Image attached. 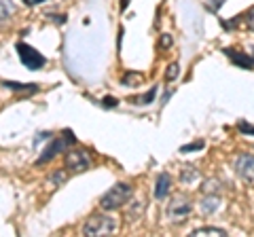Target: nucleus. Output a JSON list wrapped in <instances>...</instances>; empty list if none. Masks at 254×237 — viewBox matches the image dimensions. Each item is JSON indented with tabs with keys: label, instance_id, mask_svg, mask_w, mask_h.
Listing matches in <instances>:
<instances>
[{
	"label": "nucleus",
	"instance_id": "1",
	"mask_svg": "<svg viewBox=\"0 0 254 237\" xmlns=\"http://www.w3.org/2000/svg\"><path fill=\"white\" fill-rule=\"evenodd\" d=\"M131 193H133V188L129 182H117L115 186H110L108 191L102 195V199H100V208L102 210H119V208H123L125 203H129L131 199Z\"/></svg>",
	"mask_w": 254,
	"mask_h": 237
},
{
	"label": "nucleus",
	"instance_id": "2",
	"mask_svg": "<svg viewBox=\"0 0 254 237\" xmlns=\"http://www.w3.org/2000/svg\"><path fill=\"white\" fill-rule=\"evenodd\" d=\"M117 229V220L110 214H93L83 227V235L87 237H104L115 233Z\"/></svg>",
	"mask_w": 254,
	"mask_h": 237
},
{
	"label": "nucleus",
	"instance_id": "3",
	"mask_svg": "<svg viewBox=\"0 0 254 237\" xmlns=\"http://www.w3.org/2000/svg\"><path fill=\"white\" fill-rule=\"evenodd\" d=\"M190 210H193V205H190L189 197L185 195H174L170 203H168V218L172 220V223H185V220L189 218Z\"/></svg>",
	"mask_w": 254,
	"mask_h": 237
},
{
	"label": "nucleus",
	"instance_id": "4",
	"mask_svg": "<svg viewBox=\"0 0 254 237\" xmlns=\"http://www.w3.org/2000/svg\"><path fill=\"white\" fill-rule=\"evenodd\" d=\"M64 165L74 172H85V170H89V165H91V157L85 148H70L66 157H64Z\"/></svg>",
	"mask_w": 254,
	"mask_h": 237
},
{
	"label": "nucleus",
	"instance_id": "5",
	"mask_svg": "<svg viewBox=\"0 0 254 237\" xmlns=\"http://www.w3.org/2000/svg\"><path fill=\"white\" fill-rule=\"evenodd\" d=\"M17 53H19V59L23 61V66H28L30 70H38L47 64L45 55L38 53L34 47H30L26 43H17Z\"/></svg>",
	"mask_w": 254,
	"mask_h": 237
},
{
	"label": "nucleus",
	"instance_id": "6",
	"mask_svg": "<svg viewBox=\"0 0 254 237\" xmlns=\"http://www.w3.org/2000/svg\"><path fill=\"white\" fill-rule=\"evenodd\" d=\"M233 168H235L237 176H240L242 180H246V182L254 184V155H250V153L237 155V159H235V163H233Z\"/></svg>",
	"mask_w": 254,
	"mask_h": 237
},
{
	"label": "nucleus",
	"instance_id": "7",
	"mask_svg": "<svg viewBox=\"0 0 254 237\" xmlns=\"http://www.w3.org/2000/svg\"><path fill=\"white\" fill-rule=\"evenodd\" d=\"M68 142H72V136H70V131L64 133V138H58V140H53V144L47 146V151L41 155V159L36 161V165H41V163H47V161H51L55 155H58L62 148H66Z\"/></svg>",
	"mask_w": 254,
	"mask_h": 237
},
{
	"label": "nucleus",
	"instance_id": "8",
	"mask_svg": "<svg viewBox=\"0 0 254 237\" xmlns=\"http://www.w3.org/2000/svg\"><path fill=\"white\" fill-rule=\"evenodd\" d=\"M225 53L229 55V59H231L235 66H240V68H252L254 66V58L250 53H244L240 49H227Z\"/></svg>",
	"mask_w": 254,
	"mask_h": 237
},
{
	"label": "nucleus",
	"instance_id": "9",
	"mask_svg": "<svg viewBox=\"0 0 254 237\" xmlns=\"http://www.w3.org/2000/svg\"><path fill=\"white\" fill-rule=\"evenodd\" d=\"M170 186H172L170 174H161V176L157 178V184H155V197L157 199H165L168 193H170Z\"/></svg>",
	"mask_w": 254,
	"mask_h": 237
},
{
	"label": "nucleus",
	"instance_id": "10",
	"mask_svg": "<svg viewBox=\"0 0 254 237\" xmlns=\"http://www.w3.org/2000/svg\"><path fill=\"white\" fill-rule=\"evenodd\" d=\"M218 205H220V199H218V195L214 193V195H205V199L201 201V212L203 214H212V212H216L218 210Z\"/></svg>",
	"mask_w": 254,
	"mask_h": 237
},
{
	"label": "nucleus",
	"instance_id": "11",
	"mask_svg": "<svg viewBox=\"0 0 254 237\" xmlns=\"http://www.w3.org/2000/svg\"><path fill=\"white\" fill-rule=\"evenodd\" d=\"M190 235H197V237L216 235V237H222V235H227V231H225V229H218V227H201V229H195Z\"/></svg>",
	"mask_w": 254,
	"mask_h": 237
},
{
	"label": "nucleus",
	"instance_id": "12",
	"mask_svg": "<svg viewBox=\"0 0 254 237\" xmlns=\"http://www.w3.org/2000/svg\"><path fill=\"white\" fill-rule=\"evenodd\" d=\"M13 13H15V6H13L11 0H0V21L9 19Z\"/></svg>",
	"mask_w": 254,
	"mask_h": 237
},
{
	"label": "nucleus",
	"instance_id": "13",
	"mask_svg": "<svg viewBox=\"0 0 254 237\" xmlns=\"http://www.w3.org/2000/svg\"><path fill=\"white\" fill-rule=\"evenodd\" d=\"M155 93H157V89L153 87V89H150L146 96H142V98H133V102H138V104H150V102H153V98H155Z\"/></svg>",
	"mask_w": 254,
	"mask_h": 237
},
{
	"label": "nucleus",
	"instance_id": "14",
	"mask_svg": "<svg viewBox=\"0 0 254 237\" xmlns=\"http://www.w3.org/2000/svg\"><path fill=\"white\" fill-rule=\"evenodd\" d=\"M66 178H68V174H66V172H55L53 176L49 178V182H51V184H53V182H55V184H62Z\"/></svg>",
	"mask_w": 254,
	"mask_h": 237
},
{
	"label": "nucleus",
	"instance_id": "15",
	"mask_svg": "<svg viewBox=\"0 0 254 237\" xmlns=\"http://www.w3.org/2000/svg\"><path fill=\"white\" fill-rule=\"evenodd\" d=\"M237 129L244 131V133H248V136H254V125L246 123V121H240V123H237Z\"/></svg>",
	"mask_w": 254,
	"mask_h": 237
},
{
	"label": "nucleus",
	"instance_id": "16",
	"mask_svg": "<svg viewBox=\"0 0 254 237\" xmlns=\"http://www.w3.org/2000/svg\"><path fill=\"white\" fill-rule=\"evenodd\" d=\"M178 76V64H170L168 72H165V81H174Z\"/></svg>",
	"mask_w": 254,
	"mask_h": 237
},
{
	"label": "nucleus",
	"instance_id": "17",
	"mask_svg": "<svg viewBox=\"0 0 254 237\" xmlns=\"http://www.w3.org/2000/svg\"><path fill=\"white\" fill-rule=\"evenodd\" d=\"M4 87H11V89H19V91H36V87L32 85V87H23V85H17V83H11V81H6Z\"/></svg>",
	"mask_w": 254,
	"mask_h": 237
},
{
	"label": "nucleus",
	"instance_id": "18",
	"mask_svg": "<svg viewBox=\"0 0 254 237\" xmlns=\"http://www.w3.org/2000/svg\"><path fill=\"white\" fill-rule=\"evenodd\" d=\"M216 191H218V182H216V180H208L205 186H203V193L208 195V193H216Z\"/></svg>",
	"mask_w": 254,
	"mask_h": 237
},
{
	"label": "nucleus",
	"instance_id": "19",
	"mask_svg": "<svg viewBox=\"0 0 254 237\" xmlns=\"http://www.w3.org/2000/svg\"><path fill=\"white\" fill-rule=\"evenodd\" d=\"M195 148H203V142H195V144H187V146H182L180 148V153H190V151H195Z\"/></svg>",
	"mask_w": 254,
	"mask_h": 237
},
{
	"label": "nucleus",
	"instance_id": "20",
	"mask_svg": "<svg viewBox=\"0 0 254 237\" xmlns=\"http://www.w3.org/2000/svg\"><path fill=\"white\" fill-rule=\"evenodd\" d=\"M246 26H248L252 32H254V11H250L248 13V17H246Z\"/></svg>",
	"mask_w": 254,
	"mask_h": 237
},
{
	"label": "nucleus",
	"instance_id": "21",
	"mask_svg": "<svg viewBox=\"0 0 254 237\" xmlns=\"http://www.w3.org/2000/svg\"><path fill=\"white\" fill-rule=\"evenodd\" d=\"M222 4V0H214V2H208V4H205V6H208V9H212V11H216L218 9V6Z\"/></svg>",
	"mask_w": 254,
	"mask_h": 237
},
{
	"label": "nucleus",
	"instance_id": "22",
	"mask_svg": "<svg viewBox=\"0 0 254 237\" xmlns=\"http://www.w3.org/2000/svg\"><path fill=\"white\" fill-rule=\"evenodd\" d=\"M41 2H45V0H23V4H28V6H36Z\"/></svg>",
	"mask_w": 254,
	"mask_h": 237
},
{
	"label": "nucleus",
	"instance_id": "23",
	"mask_svg": "<svg viewBox=\"0 0 254 237\" xmlns=\"http://www.w3.org/2000/svg\"><path fill=\"white\" fill-rule=\"evenodd\" d=\"M104 106H117V100L115 98H104Z\"/></svg>",
	"mask_w": 254,
	"mask_h": 237
},
{
	"label": "nucleus",
	"instance_id": "24",
	"mask_svg": "<svg viewBox=\"0 0 254 237\" xmlns=\"http://www.w3.org/2000/svg\"><path fill=\"white\" fill-rule=\"evenodd\" d=\"M172 45V38L170 36H163V47H170Z\"/></svg>",
	"mask_w": 254,
	"mask_h": 237
},
{
	"label": "nucleus",
	"instance_id": "25",
	"mask_svg": "<svg viewBox=\"0 0 254 237\" xmlns=\"http://www.w3.org/2000/svg\"><path fill=\"white\" fill-rule=\"evenodd\" d=\"M250 55H252V58H254V47H252V51H250Z\"/></svg>",
	"mask_w": 254,
	"mask_h": 237
}]
</instances>
